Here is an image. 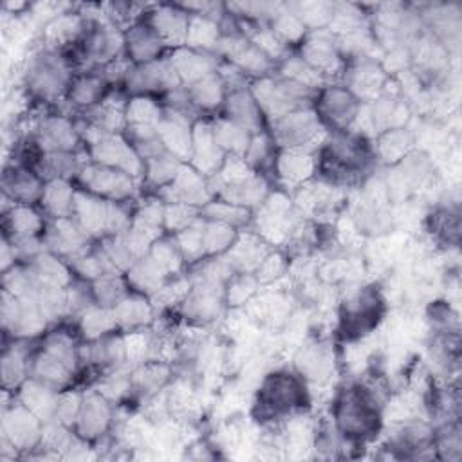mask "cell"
I'll return each instance as SVG.
<instances>
[{
	"label": "cell",
	"mask_w": 462,
	"mask_h": 462,
	"mask_svg": "<svg viewBox=\"0 0 462 462\" xmlns=\"http://www.w3.org/2000/svg\"><path fill=\"white\" fill-rule=\"evenodd\" d=\"M278 70H280L282 78H287L291 81L305 85L312 90H319L327 79L323 74H319L316 69H312L309 63H305L300 56H285L280 61Z\"/></svg>",
	"instance_id": "681fc988"
},
{
	"label": "cell",
	"mask_w": 462,
	"mask_h": 462,
	"mask_svg": "<svg viewBox=\"0 0 462 462\" xmlns=\"http://www.w3.org/2000/svg\"><path fill=\"white\" fill-rule=\"evenodd\" d=\"M162 40L155 34V31L143 20L132 23L125 31V56L134 63H148L162 58L164 51Z\"/></svg>",
	"instance_id": "7402d4cb"
},
{
	"label": "cell",
	"mask_w": 462,
	"mask_h": 462,
	"mask_svg": "<svg viewBox=\"0 0 462 462\" xmlns=\"http://www.w3.org/2000/svg\"><path fill=\"white\" fill-rule=\"evenodd\" d=\"M415 135L408 128H388L379 132L377 143L374 146V155H377L386 164L401 162L410 152H413Z\"/></svg>",
	"instance_id": "d6a6232c"
},
{
	"label": "cell",
	"mask_w": 462,
	"mask_h": 462,
	"mask_svg": "<svg viewBox=\"0 0 462 462\" xmlns=\"http://www.w3.org/2000/svg\"><path fill=\"white\" fill-rule=\"evenodd\" d=\"M200 215V209L189 204L173 202L164 204V229L171 231L173 235L188 226H191Z\"/></svg>",
	"instance_id": "94428289"
},
{
	"label": "cell",
	"mask_w": 462,
	"mask_h": 462,
	"mask_svg": "<svg viewBox=\"0 0 462 462\" xmlns=\"http://www.w3.org/2000/svg\"><path fill=\"white\" fill-rule=\"evenodd\" d=\"M78 179L85 191L112 202H126L135 193V179L132 175L97 162H87Z\"/></svg>",
	"instance_id": "8992f818"
},
{
	"label": "cell",
	"mask_w": 462,
	"mask_h": 462,
	"mask_svg": "<svg viewBox=\"0 0 462 462\" xmlns=\"http://www.w3.org/2000/svg\"><path fill=\"white\" fill-rule=\"evenodd\" d=\"M327 130L314 108H298L289 112L287 116L271 121V139L280 148H303L310 150V146L321 141V134ZM312 152V150H310Z\"/></svg>",
	"instance_id": "277c9868"
},
{
	"label": "cell",
	"mask_w": 462,
	"mask_h": 462,
	"mask_svg": "<svg viewBox=\"0 0 462 462\" xmlns=\"http://www.w3.org/2000/svg\"><path fill=\"white\" fill-rule=\"evenodd\" d=\"M162 116V108L150 96H134L126 101L125 119L128 125L139 126H157Z\"/></svg>",
	"instance_id": "db71d44e"
},
{
	"label": "cell",
	"mask_w": 462,
	"mask_h": 462,
	"mask_svg": "<svg viewBox=\"0 0 462 462\" xmlns=\"http://www.w3.org/2000/svg\"><path fill=\"white\" fill-rule=\"evenodd\" d=\"M224 287L226 283L222 282L197 278V282L191 283V289L182 300V312L186 319L197 325H206L220 318L222 307L226 303Z\"/></svg>",
	"instance_id": "9c48e42d"
},
{
	"label": "cell",
	"mask_w": 462,
	"mask_h": 462,
	"mask_svg": "<svg viewBox=\"0 0 462 462\" xmlns=\"http://www.w3.org/2000/svg\"><path fill=\"white\" fill-rule=\"evenodd\" d=\"M43 420L27 410L23 404L4 408L2 439L13 444L14 449H31L40 446Z\"/></svg>",
	"instance_id": "7c38bea8"
},
{
	"label": "cell",
	"mask_w": 462,
	"mask_h": 462,
	"mask_svg": "<svg viewBox=\"0 0 462 462\" xmlns=\"http://www.w3.org/2000/svg\"><path fill=\"white\" fill-rule=\"evenodd\" d=\"M157 135L168 153L182 162L189 161L193 146V125L189 117L171 110H162L157 123Z\"/></svg>",
	"instance_id": "2e32d148"
},
{
	"label": "cell",
	"mask_w": 462,
	"mask_h": 462,
	"mask_svg": "<svg viewBox=\"0 0 462 462\" xmlns=\"http://www.w3.org/2000/svg\"><path fill=\"white\" fill-rule=\"evenodd\" d=\"M88 157L92 162L117 168L134 179H141L144 171V161L123 134H101L88 144Z\"/></svg>",
	"instance_id": "52a82bcc"
},
{
	"label": "cell",
	"mask_w": 462,
	"mask_h": 462,
	"mask_svg": "<svg viewBox=\"0 0 462 462\" xmlns=\"http://www.w3.org/2000/svg\"><path fill=\"white\" fill-rule=\"evenodd\" d=\"M236 227L204 218V253L206 256H220L227 253L236 240Z\"/></svg>",
	"instance_id": "7dc6e473"
},
{
	"label": "cell",
	"mask_w": 462,
	"mask_h": 462,
	"mask_svg": "<svg viewBox=\"0 0 462 462\" xmlns=\"http://www.w3.org/2000/svg\"><path fill=\"white\" fill-rule=\"evenodd\" d=\"M132 392L143 397H153L170 381V366L159 359H146L130 370Z\"/></svg>",
	"instance_id": "1f68e13d"
},
{
	"label": "cell",
	"mask_w": 462,
	"mask_h": 462,
	"mask_svg": "<svg viewBox=\"0 0 462 462\" xmlns=\"http://www.w3.org/2000/svg\"><path fill=\"white\" fill-rule=\"evenodd\" d=\"M273 152H274V141L271 139L269 134H265V132L262 130V132L251 135V141H249V144H247V150L244 152L242 157L245 159V162H247L253 170H258V168H262L263 164L274 161V159H271V157H273Z\"/></svg>",
	"instance_id": "91938a15"
},
{
	"label": "cell",
	"mask_w": 462,
	"mask_h": 462,
	"mask_svg": "<svg viewBox=\"0 0 462 462\" xmlns=\"http://www.w3.org/2000/svg\"><path fill=\"white\" fill-rule=\"evenodd\" d=\"M72 65L61 51L42 47L32 52L23 69V83L31 96L40 101H54L72 81Z\"/></svg>",
	"instance_id": "3957f363"
},
{
	"label": "cell",
	"mask_w": 462,
	"mask_h": 462,
	"mask_svg": "<svg viewBox=\"0 0 462 462\" xmlns=\"http://www.w3.org/2000/svg\"><path fill=\"white\" fill-rule=\"evenodd\" d=\"M76 189L65 179H51L43 186V193L40 204L47 215L52 218L70 217L74 206Z\"/></svg>",
	"instance_id": "e575fe53"
},
{
	"label": "cell",
	"mask_w": 462,
	"mask_h": 462,
	"mask_svg": "<svg viewBox=\"0 0 462 462\" xmlns=\"http://www.w3.org/2000/svg\"><path fill=\"white\" fill-rule=\"evenodd\" d=\"M215 195H218V199H222L226 202L251 209V208L262 206V202L269 195V188L262 175L253 173L244 180L220 186Z\"/></svg>",
	"instance_id": "4316f807"
},
{
	"label": "cell",
	"mask_w": 462,
	"mask_h": 462,
	"mask_svg": "<svg viewBox=\"0 0 462 462\" xmlns=\"http://www.w3.org/2000/svg\"><path fill=\"white\" fill-rule=\"evenodd\" d=\"M34 141L43 153L76 152L79 139L76 125L67 116H43L34 128Z\"/></svg>",
	"instance_id": "5bb4252c"
},
{
	"label": "cell",
	"mask_w": 462,
	"mask_h": 462,
	"mask_svg": "<svg viewBox=\"0 0 462 462\" xmlns=\"http://www.w3.org/2000/svg\"><path fill=\"white\" fill-rule=\"evenodd\" d=\"M224 105L226 117L245 128L249 134H258L263 130V114L249 88L236 87L227 90Z\"/></svg>",
	"instance_id": "cb8c5ba5"
},
{
	"label": "cell",
	"mask_w": 462,
	"mask_h": 462,
	"mask_svg": "<svg viewBox=\"0 0 462 462\" xmlns=\"http://www.w3.org/2000/svg\"><path fill=\"white\" fill-rule=\"evenodd\" d=\"M433 448L439 451V457L448 460H458L462 455V435L457 419L446 420L433 433Z\"/></svg>",
	"instance_id": "9f6ffc18"
},
{
	"label": "cell",
	"mask_w": 462,
	"mask_h": 462,
	"mask_svg": "<svg viewBox=\"0 0 462 462\" xmlns=\"http://www.w3.org/2000/svg\"><path fill=\"white\" fill-rule=\"evenodd\" d=\"M168 274L161 269V265L150 256L144 254L141 256L128 271H126V282L128 287L134 292L144 294V296H153L162 285Z\"/></svg>",
	"instance_id": "836d02e7"
},
{
	"label": "cell",
	"mask_w": 462,
	"mask_h": 462,
	"mask_svg": "<svg viewBox=\"0 0 462 462\" xmlns=\"http://www.w3.org/2000/svg\"><path fill=\"white\" fill-rule=\"evenodd\" d=\"M260 282L256 280L254 273H235L224 287L226 303L229 307H242L245 305L253 296H256Z\"/></svg>",
	"instance_id": "11a10c76"
},
{
	"label": "cell",
	"mask_w": 462,
	"mask_h": 462,
	"mask_svg": "<svg viewBox=\"0 0 462 462\" xmlns=\"http://www.w3.org/2000/svg\"><path fill=\"white\" fill-rule=\"evenodd\" d=\"M361 105L345 85H323L316 94L314 112L325 128L343 132L352 128Z\"/></svg>",
	"instance_id": "5b68a950"
},
{
	"label": "cell",
	"mask_w": 462,
	"mask_h": 462,
	"mask_svg": "<svg viewBox=\"0 0 462 462\" xmlns=\"http://www.w3.org/2000/svg\"><path fill=\"white\" fill-rule=\"evenodd\" d=\"M211 130L217 144L226 155H244L253 135L235 121L227 119L226 116L215 119L211 123Z\"/></svg>",
	"instance_id": "74e56055"
},
{
	"label": "cell",
	"mask_w": 462,
	"mask_h": 462,
	"mask_svg": "<svg viewBox=\"0 0 462 462\" xmlns=\"http://www.w3.org/2000/svg\"><path fill=\"white\" fill-rule=\"evenodd\" d=\"M83 166L85 164L78 161L76 152H47V153H42L36 164V170L42 179L45 177L47 180L51 179L69 180L70 177H78Z\"/></svg>",
	"instance_id": "f35d334b"
},
{
	"label": "cell",
	"mask_w": 462,
	"mask_h": 462,
	"mask_svg": "<svg viewBox=\"0 0 462 462\" xmlns=\"http://www.w3.org/2000/svg\"><path fill=\"white\" fill-rule=\"evenodd\" d=\"M273 168L285 184L300 186L314 175L318 168V161L314 159L310 150L280 148V152L273 161Z\"/></svg>",
	"instance_id": "603a6c76"
},
{
	"label": "cell",
	"mask_w": 462,
	"mask_h": 462,
	"mask_svg": "<svg viewBox=\"0 0 462 462\" xmlns=\"http://www.w3.org/2000/svg\"><path fill=\"white\" fill-rule=\"evenodd\" d=\"M43 182L38 171L27 166L13 164L4 170L2 177V189L4 197L9 199L13 204H25L31 206L36 200L40 202L43 193Z\"/></svg>",
	"instance_id": "d6986e66"
},
{
	"label": "cell",
	"mask_w": 462,
	"mask_h": 462,
	"mask_svg": "<svg viewBox=\"0 0 462 462\" xmlns=\"http://www.w3.org/2000/svg\"><path fill=\"white\" fill-rule=\"evenodd\" d=\"M72 374L74 372L65 363L43 348L29 357V377L56 392L69 384Z\"/></svg>",
	"instance_id": "83f0119b"
},
{
	"label": "cell",
	"mask_w": 462,
	"mask_h": 462,
	"mask_svg": "<svg viewBox=\"0 0 462 462\" xmlns=\"http://www.w3.org/2000/svg\"><path fill=\"white\" fill-rule=\"evenodd\" d=\"M285 267H287L285 258L282 254L271 251L265 256V260L260 263V267L254 271V276L260 282V285L262 283H273L274 280H278L285 273Z\"/></svg>",
	"instance_id": "be15d7a7"
},
{
	"label": "cell",
	"mask_w": 462,
	"mask_h": 462,
	"mask_svg": "<svg viewBox=\"0 0 462 462\" xmlns=\"http://www.w3.org/2000/svg\"><path fill=\"white\" fill-rule=\"evenodd\" d=\"M294 365L301 379L314 384H325L334 372V352L325 341H310L300 346Z\"/></svg>",
	"instance_id": "ac0fdd59"
},
{
	"label": "cell",
	"mask_w": 462,
	"mask_h": 462,
	"mask_svg": "<svg viewBox=\"0 0 462 462\" xmlns=\"http://www.w3.org/2000/svg\"><path fill=\"white\" fill-rule=\"evenodd\" d=\"M22 339H16L11 348L4 350L2 356V381L4 388H18L23 381L25 375H29V357L27 348H23Z\"/></svg>",
	"instance_id": "7bdbcfd3"
},
{
	"label": "cell",
	"mask_w": 462,
	"mask_h": 462,
	"mask_svg": "<svg viewBox=\"0 0 462 462\" xmlns=\"http://www.w3.org/2000/svg\"><path fill=\"white\" fill-rule=\"evenodd\" d=\"M267 25L285 45L303 42V38L309 32L301 20L296 16V13L289 7V4H282V7L276 11V14L269 20Z\"/></svg>",
	"instance_id": "bcb514c9"
},
{
	"label": "cell",
	"mask_w": 462,
	"mask_h": 462,
	"mask_svg": "<svg viewBox=\"0 0 462 462\" xmlns=\"http://www.w3.org/2000/svg\"><path fill=\"white\" fill-rule=\"evenodd\" d=\"M148 254L161 265V269H162L168 276L177 274V273L180 271V267H182V262H184V258H182V254H180V251H179V247H177L173 236H171V238H161V236H159V238L152 244Z\"/></svg>",
	"instance_id": "680465c9"
},
{
	"label": "cell",
	"mask_w": 462,
	"mask_h": 462,
	"mask_svg": "<svg viewBox=\"0 0 462 462\" xmlns=\"http://www.w3.org/2000/svg\"><path fill=\"white\" fill-rule=\"evenodd\" d=\"M182 85H191L218 70V56L215 52L189 49L186 45L173 49L168 56Z\"/></svg>",
	"instance_id": "44dd1931"
},
{
	"label": "cell",
	"mask_w": 462,
	"mask_h": 462,
	"mask_svg": "<svg viewBox=\"0 0 462 462\" xmlns=\"http://www.w3.org/2000/svg\"><path fill=\"white\" fill-rule=\"evenodd\" d=\"M106 94H108V83L103 78V74L94 69V70H85L72 78L67 88V101L72 106L87 112L96 105H99Z\"/></svg>",
	"instance_id": "d4e9b609"
},
{
	"label": "cell",
	"mask_w": 462,
	"mask_h": 462,
	"mask_svg": "<svg viewBox=\"0 0 462 462\" xmlns=\"http://www.w3.org/2000/svg\"><path fill=\"white\" fill-rule=\"evenodd\" d=\"M5 226L11 231V238L38 236L42 231H45L42 215L25 204L11 206V209L5 213Z\"/></svg>",
	"instance_id": "60d3db41"
},
{
	"label": "cell",
	"mask_w": 462,
	"mask_h": 462,
	"mask_svg": "<svg viewBox=\"0 0 462 462\" xmlns=\"http://www.w3.org/2000/svg\"><path fill=\"white\" fill-rule=\"evenodd\" d=\"M430 229L431 233L449 245L458 244V235H460V220H458V208L455 206H444L439 208L431 217H430Z\"/></svg>",
	"instance_id": "f5cc1de1"
},
{
	"label": "cell",
	"mask_w": 462,
	"mask_h": 462,
	"mask_svg": "<svg viewBox=\"0 0 462 462\" xmlns=\"http://www.w3.org/2000/svg\"><path fill=\"white\" fill-rule=\"evenodd\" d=\"M27 267L38 287H69L72 282V269L51 251H42Z\"/></svg>",
	"instance_id": "f1b7e54d"
},
{
	"label": "cell",
	"mask_w": 462,
	"mask_h": 462,
	"mask_svg": "<svg viewBox=\"0 0 462 462\" xmlns=\"http://www.w3.org/2000/svg\"><path fill=\"white\" fill-rule=\"evenodd\" d=\"M334 424L346 439H368L381 426L379 392L366 383L345 386L334 406Z\"/></svg>",
	"instance_id": "6da1fadb"
},
{
	"label": "cell",
	"mask_w": 462,
	"mask_h": 462,
	"mask_svg": "<svg viewBox=\"0 0 462 462\" xmlns=\"http://www.w3.org/2000/svg\"><path fill=\"white\" fill-rule=\"evenodd\" d=\"M224 159H226V153L220 150V146L213 137L211 123L197 121L193 125V146H191L189 166L209 179L218 171Z\"/></svg>",
	"instance_id": "ffe728a7"
},
{
	"label": "cell",
	"mask_w": 462,
	"mask_h": 462,
	"mask_svg": "<svg viewBox=\"0 0 462 462\" xmlns=\"http://www.w3.org/2000/svg\"><path fill=\"white\" fill-rule=\"evenodd\" d=\"M388 81V74L383 70L381 63L375 60H359L350 61L345 69V87L361 101L370 103L381 96L384 85Z\"/></svg>",
	"instance_id": "4fadbf2b"
},
{
	"label": "cell",
	"mask_w": 462,
	"mask_h": 462,
	"mask_svg": "<svg viewBox=\"0 0 462 462\" xmlns=\"http://www.w3.org/2000/svg\"><path fill=\"white\" fill-rule=\"evenodd\" d=\"M116 328L117 323L112 309L92 303L79 314V330L83 337L88 341L112 334Z\"/></svg>",
	"instance_id": "b9f144b4"
},
{
	"label": "cell",
	"mask_w": 462,
	"mask_h": 462,
	"mask_svg": "<svg viewBox=\"0 0 462 462\" xmlns=\"http://www.w3.org/2000/svg\"><path fill=\"white\" fill-rule=\"evenodd\" d=\"M289 7L296 13V16L301 20L307 31L327 29L334 11V4H328V2H300V4H289Z\"/></svg>",
	"instance_id": "6f0895ef"
},
{
	"label": "cell",
	"mask_w": 462,
	"mask_h": 462,
	"mask_svg": "<svg viewBox=\"0 0 462 462\" xmlns=\"http://www.w3.org/2000/svg\"><path fill=\"white\" fill-rule=\"evenodd\" d=\"M200 215L206 220H217V222H224L229 224L233 227L244 226L251 220V209L226 202L222 199L218 200H209L206 206L200 208Z\"/></svg>",
	"instance_id": "816d5d0a"
},
{
	"label": "cell",
	"mask_w": 462,
	"mask_h": 462,
	"mask_svg": "<svg viewBox=\"0 0 462 462\" xmlns=\"http://www.w3.org/2000/svg\"><path fill=\"white\" fill-rule=\"evenodd\" d=\"M307 402L303 381L291 372L276 370L265 374L256 393L254 413L258 420L278 422L296 415Z\"/></svg>",
	"instance_id": "7a4b0ae2"
},
{
	"label": "cell",
	"mask_w": 462,
	"mask_h": 462,
	"mask_svg": "<svg viewBox=\"0 0 462 462\" xmlns=\"http://www.w3.org/2000/svg\"><path fill=\"white\" fill-rule=\"evenodd\" d=\"M189 99L195 106V110H215L226 101L227 87L222 79V76L217 72L188 85Z\"/></svg>",
	"instance_id": "d590c367"
},
{
	"label": "cell",
	"mask_w": 462,
	"mask_h": 462,
	"mask_svg": "<svg viewBox=\"0 0 462 462\" xmlns=\"http://www.w3.org/2000/svg\"><path fill=\"white\" fill-rule=\"evenodd\" d=\"M227 63L235 65L240 72H244V76L249 74V76H254L256 79L271 76L276 67V61L273 58H269L263 51H260L254 43H251L249 38L227 60Z\"/></svg>",
	"instance_id": "8d00e7d4"
},
{
	"label": "cell",
	"mask_w": 462,
	"mask_h": 462,
	"mask_svg": "<svg viewBox=\"0 0 462 462\" xmlns=\"http://www.w3.org/2000/svg\"><path fill=\"white\" fill-rule=\"evenodd\" d=\"M112 310L117 328L125 330L143 328L150 325L153 318V305L150 303L148 296L139 292H128Z\"/></svg>",
	"instance_id": "f546056e"
},
{
	"label": "cell",
	"mask_w": 462,
	"mask_h": 462,
	"mask_svg": "<svg viewBox=\"0 0 462 462\" xmlns=\"http://www.w3.org/2000/svg\"><path fill=\"white\" fill-rule=\"evenodd\" d=\"M112 424V404L97 390L83 393V402L76 419V435L83 440H94L106 433Z\"/></svg>",
	"instance_id": "e0dca14e"
},
{
	"label": "cell",
	"mask_w": 462,
	"mask_h": 462,
	"mask_svg": "<svg viewBox=\"0 0 462 462\" xmlns=\"http://www.w3.org/2000/svg\"><path fill=\"white\" fill-rule=\"evenodd\" d=\"M56 399L58 392L38 383L36 379L29 377L18 386V402L31 410L34 415H38L43 422L54 419Z\"/></svg>",
	"instance_id": "4dcf8cb0"
},
{
	"label": "cell",
	"mask_w": 462,
	"mask_h": 462,
	"mask_svg": "<svg viewBox=\"0 0 462 462\" xmlns=\"http://www.w3.org/2000/svg\"><path fill=\"white\" fill-rule=\"evenodd\" d=\"M271 253L267 242L260 235H238L231 249L226 253L235 273H254Z\"/></svg>",
	"instance_id": "484cf974"
},
{
	"label": "cell",
	"mask_w": 462,
	"mask_h": 462,
	"mask_svg": "<svg viewBox=\"0 0 462 462\" xmlns=\"http://www.w3.org/2000/svg\"><path fill=\"white\" fill-rule=\"evenodd\" d=\"M184 162L179 161L177 157H173L171 153L168 152H162L155 157H150L144 161V171H143V177L144 180L153 186V188H164L168 186L179 173L180 166Z\"/></svg>",
	"instance_id": "f6af8a7d"
},
{
	"label": "cell",
	"mask_w": 462,
	"mask_h": 462,
	"mask_svg": "<svg viewBox=\"0 0 462 462\" xmlns=\"http://www.w3.org/2000/svg\"><path fill=\"white\" fill-rule=\"evenodd\" d=\"M83 402V395L72 390L67 392H58V399H56V410H54V419L69 428H72L76 424L79 408Z\"/></svg>",
	"instance_id": "6125c7cd"
},
{
	"label": "cell",
	"mask_w": 462,
	"mask_h": 462,
	"mask_svg": "<svg viewBox=\"0 0 462 462\" xmlns=\"http://www.w3.org/2000/svg\"><path fill=\"white\" fill-rule=\"evenodd\" d=\"M128 289L130 287L126 278H121L119 273L103 274L94 282H90L94 303L106 309H114L128 294Z\"/></svg>",
	"instance_id": "ee69618b"
},
{
	"label": "cell",
	"mask_w": 462,
	"mask_h": 462,
	"mask_svg": "<svg viewBox=\"0 0 462 462\" xmlns=\"http://www.w3.org/2000/svg\"><path fill=\"white\" fill-rule=\"evenodd\" d=\"M42 348L49 354L56 356L61 363H65L72 372H76V366L81 359L79 346H76L74 337L67 330H52L43 337Z\"/></svg>",
	"instance_id": "c3c4849f"
},
{
	"label": "cell",
	"mask_w": 462,
	"mask_h": 462,
	"mask_svg": "<svg viewBox=\"0 0 462 462\" xmlns=\"http://www.w3.org/2000/svg\"><path fill=\"white\" fill-rule=\"evenodd\" d=\"M222 36L220 23L209 16L202 14H189L188 22V34H186V47L213 52L218 38Z\"/></svg>",
	"instance_id": "ab89813d"
},
{
	"label": "cell",
	"mask_w": 462,
	"mask_h": 462,
	"mask_svg": "<svg viewBox=\"0 0 462 462\" xmlns=\"http://www.w3.org/2000/svg\"><path fill=\"white\" fill-rule=\"evenodd\" d=\"M173 240L186 262H200L204 253V218L199 217L191 226L177 231Z\"/></svg>",
	"instance_id": "f907efd6"
},
{
	"label": "cell",
	"mask_w": 462,
	"mask_h": 462,
	"mask_svg": "<svg viewBox=\"0 0 462 462\" xmlns=\"http://www.w3.org/2000/svg\"><path fill=\"white\" fill-rule=\"evenodd\" d=\"M146 14L148 16L144 22L155 31V34L162 40L166 47L170 45L177 49L186 43L189 14L180 5H153L150 11H146Z\"/></svg>",
	"instance_id": "9a60e30c"
},
{
	"label": "cell",
	"mask_w": 462,
	"mask_h": 462,
	"mask_svg": "<svg viewBox=\"0 0 462 462\" xmlns=\"http://www.w3.org/2000/svg\"><path fill=\"white\" fill-rule=\"evenodd\" d=\"M126 90L134 96H148L152 92L166 94L168 90L182 85L171 61L168 58H159L155 61L139 63L130 67L126 79Z\"/></svg>",
	"instance_id": "ba28073f"
},
{
	"label": "cell",
	"mask_w": 462,
	"mask_h": 462,
	"mask_svg": "<svg viewBox=\"0 0 462 462\" xmlns=\"http://www.w3.org/2000/svg\"><path fill=\"white\" fill-rule=\"evenodd\" d=\"M88 240L90 236L72 217L52 218L43 231V245L47 251L69 262L88 251Z\"/></svg>",
	"instance_id": "30bf717a"
},
{
	"label": "cell",
	"mask_w": 462,
	"mask_h": 462,
	"mask_svg": "<svg viewBox=\"0 0 462 462\" xmlns=\"http://www.w3.org/2000/svg\"><path fill=\"white\" fill-rule=\"evenodd\" d=\"M300 58L325 78L339 72L343 67V58L337 49V38L328 29L307 32L300 47Z\"/></svg>",
	"instance_id": "8fae6325"
}]
</instances>
